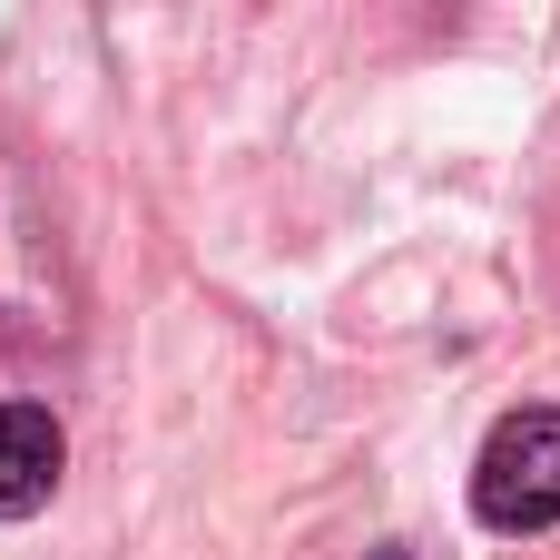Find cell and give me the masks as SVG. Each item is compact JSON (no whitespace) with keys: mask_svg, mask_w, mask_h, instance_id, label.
<instances>
[{"mask_svg":"<svg viewBox=\"0 0 560 560\" xmlns=\"http://www.w3.org/2000/svg\"><path fill=\"white\" fill-rule=\"evenodd\" d=\"M472 512L482 532H551L560 522V413L551 404H522L482 433V463H472Z\"/></svg>","mask_w":560,"mask_h":560,"instance_id":"cell-1","label":"cell"},{"mask_svg":"<svg viewBox=\"0 0 560 560\" xmlns=\"http://www.w3.org/2000/svg\"><path fill=\"white\" fill-rule=\"evenodd\" d=\"M59 472H69V433H59V413H49V404H0V522L49 512Z\"/></svg>","mask_w":560,"mask_h":560,"instance_id":"cell-2","label":"cell"},{"mask_svg":"<svg viewBox=\"0 0 560 560\" xmlns=\"http://www.w3.org/2000/svg\"><path fill=\"white\" fill-rule=\"evenodd\" d=\"M374 560H413V551H374Z\"/></svg>","mask_w":560,"mask_h":560,"instance_id":"cell-3","label":"cell"}]
</instances>
